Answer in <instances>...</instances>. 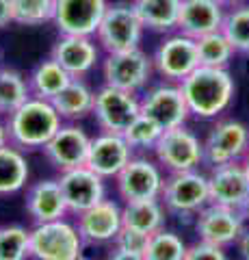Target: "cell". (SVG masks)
Wrapping results in <instances>:
<instances>
[{
  "label": "cell",
  "mask_w": 249,
  "mask_h": 260,
  "mask_svg": "<svg viewBox=\"0 0 249 260\" xmlns=\"http://www.w3.org/2000/svg\"><path fill=\"white\" fill-rule=\"evenodd\" d=\"M195 232L199 241L212 243L219 247H228L232 243H238L240 234L245 232V215L240 210L208 204L195 217Z\"/></svg>",
  "instance_id": "obj_13"
},
{
  "label": "cell",
  "mask_w": 249,
  "mask_h": 260,
  "mask_svg": "<svg viewBox=\"0 0 249 260\" xmlns=\"http://www.w3.org/2000/svg\"><path fill=\"white\" fill-rule=\"evenodd\" d=\"M148 234H143L139 230H132V228H122L119 234L115 237L113 245L119 249H126V251H136V254H143V249L148 245Z\"/></svg>",
  "instance_id": "obj_35"
},
{
  "label": "cell",
  "mask_w": 249,
  "mask_h": 260,
  "mask_svg": "<svg viewBox=\"0 0 249 260\" xmlns=\"http://www.w3.org/2000/svg\"><path fill=\"white\" fill-rule=\"evenodd\" d=\"M91 148V137L76 124H63L50 141L44 145V154L59 172H67L80 165H87Z\"/></svg>",
  "instance_id": "obj_16"
},
{
  "label": "cell",
  "mask_w": 249,
  "mask_h": 260,
  "mask_svg": "<svg viewBox=\"0 0 249 260\" xmlns=\"http://www.w3.org/2000/svg\"><path fill=\"white\" fill-rule=\"evenodd\" d=\"M28 162L20 148L7 143L0 148V195H11L28 182Z\"/></svg>",
  "instance_id": "obj_26"
},
{
  "label": "cell",
  "mask_w": 249,
  "mask_h": 260,
  "mask_svg": "<svg viewBox=\"0 0 249 260\" xmlns=\"http://www.w3.org/2000/svg\"><path fill=\"white\" fill-rule=\"evenodd\" d=\"M143 26L141 18L134 11L132 3H115L109 5L106 13L95 30V39L104 52H124L139 48L143 39Z\"/></svg>",
  "instance_id": "obj_4"
},
{
  "label": "cell",
  "mask_w": 249,
  "mask_h": 260,
  "mask_svg": "<svg viewBox=\"0 0 249 260\" xmlns=\"http://www.w3.org/2000/svg\"><path fill=\"white\" fill-rule=\"evenodd\" d=\"M187 243H184L178 234L158 230L150 234L148 245L143 249V258L146 260H184L187 254Z\"/></svg>",
  "instance_id": "obj_30"
},
{
  "label": "cell",
  "mask_w": 249,
  "mask_h": 260,
  "mask_svg": "<svg viewBox=\"0 0 249 260\" xmlns=\"http://www.w3.org/2000/svg\"><path fill=\"white\" fill-rule=\"evenodd\" d=\"M9 143L20 150H44V145L63 126V119L50 100L30 95L22 107L7 117Z\"/></svg>",
  "instance_id": "obj_2"
},
{
  "label": "cell",
  "mask_w": 249,
  "mask_h": 260,
  "mask_svg": "<svg viewBox=\"0 0 249 260\" xmlns=\"http://www.w3.org/2000/svg\"><path fill=\"white\" fill-rule=\"evenodd\" d=\"M221 5H230V7H234V5H240L243 0H219Z\"/></svg>",
  "instance_id": "obj_41"
},
{
  "label": "cell",
  "mask_w": 249,
  "mask_h": 260,
  "mask_svg": "<svg viewBox=\"0 0 249 260\" xmlns=\"http://www.w3.org/2000/svg\"><path fill=\"white\" fill-rule=\"evenodd\" d=\"M80 260H83V258H80Z\"/></svg>",
  "instance_id": "obj_45"
},
{
  "label": "cell",
  "mask_w": 249,
  "mask_h": 260,
  "mask_svg": "<svg viewBox=\"0 0 249 260\" xmlns=\"http://www.w3.org/2000/svg\"><path fill=\"white\" fill-rule=\"evenodd\" d=\"M13 22V9H11V0H0V28L9 26Z\"/></svg>",
  "instance_id": "obj_37"
},
{
  "label": "cell",
  "mask_w": 249,
  "mask_h": 260,
  "mask_svg": "<svg viewBox=\"0 0 249 260\" xmlns=\"http://www.w3.org/2000/svg\"><path fill=\"white\" fill-rule=\"evenodd\" d=\"M93 100H95V93L91 91V87L83 78H72V83L50 102L57 109L61 119L76 121L93 113Z\"/></svg>",
  "instance_id": "obj_23"
},
{
  "label": "cell",
  "mask_w": 249,
  "mask_h": 260,
  "mask_svg": "<svg viewBox=\"0 0 249 260\" xmlns=\"http://www.w3.org/2000/svg\"><path fill=\"white\" fill-rule=\"evenodd\" d=\"M106 9V0H57L52 22L57 24L61 35L93 37Z\"/></svg>",
  "instance_id": "obj_15"
},
{
  "label": "cell",
  "mask_w": 249,
  "mask_h": 260,
  "mask_svg": "<svg viewBox=\"0 0 249 260\" xmlns=\"http://www.w3.org/2000/svg\"><path fill=\"white\" fill-rule=\"evenodd\" d=\"M132 5L146 28L156 32H171L178 28L182 0H134Z\"/></svg>",
  "instance_id": "obj_24"
},
{
  "label": "cell",
  "mask_w": 249,
  "mask_h": 260,
  "mask_svg": "<svg viewBox=\"0 0 249 260\" xmlns=\"http://www.w3.org/2000/svg\"><path fill=\"white\" fill-rule=\"evenodd\" d=\"M243 215H245V219H247V221H249V202H247V206L243 208Z\"/></svg>",
  "instance_id": "obj_43"
},
{
  "label": "cell",
  "mask_w": 249,
  "mask_h": 260,
  "mask_svg": "<svg viewBox=\"0 0 249 260\" xmlns=\"http://www.w3.org/2000/svg\"><path fill=\"white\" fill-rule=\"evenodd\" d=\"M7 143H9V133H7V124L0 119V148H5Z\"/></svg>",
  "instance_id": "obj_40"
},
{
  "label": "cell",
  "mask_w": 249,
  "mask_h": 260,
  "mask_svg": "<svg viewBox=\"0 0 249 260\" xmlns=\"http://www.w3.org/2000/svg\"><path fill=\"white\" fill-rule=\"evenodd\" d=\"M154 156L158 165L169 174L197 169L204 162V141H199L189 128L175 126L163 130L158 143L154 145Z\"/></svg>",
  "instance_id": "obj_6"
},
{
  "label": "cell",
  "mask_w": 249,
  "mask_h": 260,
  "mask_svg": "<svg viewBox=\"0 0 249 260\" xmlns=\"http://www.w3.org/2000/svg\"><path fill=\"white\" fill-rule=\"evenodd\" d=\"M160 135H163V128H160L154 119L143 115V113L126 128V133H124L126 141L132 150H154Z\"/></svg>",
  "instance_id": "obj_34"
},
{
  "label": "cell",
  "mask_w": 249,
  "mask_h": 260,
  "mask_svg": "<svg viewBox=\"0 0 249 260\" xmlns=\"http://www.w3.org/2000/svg\"><path fill=\"white\" fill-rule=\"evenodd\" d=\"M52 59L72 78H85L100 63V44L85 35H61L52 48Z\"/></svg>",
  "instance_id": "obj_19"
},
{
  "label": "cell",
  "mask_w": 249,
  "mask_h": 260,
  "mask_svg": "<svg viewBox=\"0 0 249 260\" xmlns=\"http://www.w3.org/2000/svg\"><path fill=\"white\" fill-rule=\"evenodd\" d=\"M191 115L199 119H215L226 111L236 93L234 78L228 68L199 65L180 83Z\"/></svg>",
  "instance_id": "obj_1"
},
{
  "label": "cell",
  "mask_w": 249,
  "mask_h": 260,
  "mask_svg": "<svg viewBox=\"0 0 249 260\" xmlns=\"http://www.w3.org/2000/svg\"><path fill=\"white\" fill-rule=\"evenodd\" d=\"M238 251H240V256H243V260H249V228L240 234V239H238Z\"/></svg>",
  "instance_id": "obj_39"
},
{
  "label": "cell",
  "mask_w": 249,
  "mask_h": 260,
  "mask_svg": "<svg viewBox=\"0 0 249 260\" xmlns=\"http://www.w3.org/2000/svg\"><path fill=\"white\" fill-rule=\"evenodd\" d=\"M195 44H197L199 65H208V68H228L232 56L236 54L234 46L223 35V30H215L210 35L199 37L195 39Z\"/></svg>",
  "instance_id": "obj_29"
},
{
  "label": "cell",
  "mask_w": 249,
  "mask_h": 260,
  "mask_svg": "<svg viewBox=\"0 0 249 260\" xmlns=\"http://www.w3.org/2000/svg\"><path fill=\"white\" fill-rule=\"evenodd\" d=\"M226 20V5L219 0H182L178 30L193 39L221 30Z\"/></svg>",
  "instance_id": "obj_21"
},
{
  "label": "cell",
  "mask_w": 249,
  "mask_h": 260,
  "mask_svg": "<svg viewBox=\"0 0 249 260\" xmlns=\"http://www.w3.org/2000/svg\"><path fill=\"white\" fill-rule=\"evenodd\" d=\"M26 210L35 223L63 219L69 210L61 193L59 180H39L26 191Z\"/></svg>",
  "instance_id": "obj_22"
},
{
  "label": "cell",
  "mask_w": 249,
  "mask_h": 260,
  "mask_svg": "<svg viewBox=\"0 0 249 260\" xmlns=\"http://www.w3.org/2000/svg\"><path fill=\"white\" fill-rule=\"evenodd\" d=\"M122 219L126 228L139 230L143 234H154L165 225V206L160 200H139L126 202L122 208Z\"/></svg>",
  "instance_id": "obj_25"
},
{
  "label": "cell",
  "mask_w": 249,
  "mask_h": 260,
  "mask_svg": "<svg viewBox=\"0 0 249 260\" xmlns=\"http://www.w3.org/2000/svg\"><path fill=\"white\" fill-rule=\"evenodd\" d=\"M154 74V61L141 48L124 52H109L102 61L104 85L139 93L148 87Z\"/></svg>",
  "instance_id": "obj_5"
},
{
  "label": "cell",
  "mask_w": 249,
  "mask_h": 260,
  "mask_svg": "<svg viewBox=\"0 0 249 260\" xmlns=\"http://www.w3.org/2000/svg\"><path fill=\"white\" fill-rule=\"evenodd\" d=\"M13 22L22 26H39L52 22L57 11V0H11Z\"/></svg>",
  "instance_id": "obj_31"
},
{
  "label": "cell",
  "mask_w": 249,
  "mask_h": 260,
  "mask_svg": "<svg viewBox=\"0 0 249 260\" xmlns=\"http://www.w3.org/2000/svg\"><path fill=\"white\" fill-rule=\"evenodd\" d=\"M85 239L65 219L37 223L30 230V256L35 260H80Z\"/></svg>",
  "instance_id": "obj_3"
},
{
  "label": "cell",
  "mask_w": 249,
  "mask_h": 260,
  "mask_svg": "<svg viewBox=\"0 0 249 260\" xmlns=\"http://www.w3.org/2000/svg\"><path fill=\"white\" fill-rule=\"evenodd\" d=\"M106 260H146V258H143V254H136V251H126V249L113 247V251L109 254Z\"/></svg>",
  "instance_id": "obj_38"
},
{
  "label": "cell",
  "mask_w": 249,
  "mask_h": 260,
  "mask_svg": "<svg viewBox=\"0 0 249 260\" xmlns=\"http://www.w3.org/2000/svg\"><path fill=\"white\" fill-rule=\"evenodd\" d=\"M93 115L102 133L124 135L126 128L141 115V98L132 91L104 85L95 91Z\"/></svg>",
  "instance_id": "obj_7"
},
{
  "label": "cell",
  "mask_w": 249,
  "mask_h": 260,
  "mask_svg": "<svg viewBox=\"0 0 249 260\" xmlns=\"http://www.w3.org/2000/svg\"><path fill=\"white\" fill-rule=\"evenodd\" d=\"M0 70H3V68H0Z\"/></svg>",
  "instance_id": "obj_44"
},
{
  "label": "cell",
  "mask_w": 249,
  "mask_h": 260,
  "mask_svg": "<svg viewBox=\"0 0 249 260\" xmlns=\"http://www.w3.org/2000/svg\"><path fill=\"white\" fill-rule=\"evenodd\" d=\"M184 260H228V256L223 247L212 245V243H206V241H197L195 245H191L187 249Z\"/></svg>",
  "instance_id": "obj_36"
},
{
  "label": "cell",
  "mask_w": 249,
  "mask_h": 260,
  "mask_svg": "<svg viewBox=\"0 0 249 260\" xmlns=\"http://www.w3.org/2000/svg\"><path fill=\"white\" fill-rule=\"evenodd\" d=\"M30 258V230L22 225L0 228V260Z\"/></svg>",
  "instance_id": "obj_33"
},
{
  "label": "cell",
  "mask_w": 249,
  "mask_h": 260,
  "mask_svg": "<svg viewBox=\"0 0 249 260\" xmlns=\"http://www.w3.org/2000/svg\"><path fill=\"white\" fill-rule=\"evenodd\" d=\"M76 221V228L85 243H111L115 241L119 230L124 228L122 208L113 200L104 198L95 206L83 210Z\"/></svg>",
  "instance_id": "obj_20"
},
{
  "label": "cell",
  "mask_w": 249,
  "mask_h": 260,
  "mask_svg": "<svg viewBox=\"0 0 249 260\" xmlns=\"http://www.w3.org/2000/svg\"><path fill=\"white\" fill-rule=\"evenodd\" d=\"M117 191L124 202H139V200H160L165 178L160 165L154 160L132 156L130 162L117 174Z\"/></svg>",
  "instance_id": "obj_12"
},
{
  "label": "cell",
  "mask_w": 249,
  "mask_h": 260,
  "mask_svg": "<svg viewBox=\"0 0 249 260\" xmlns=\"http://www.w3.org/2000/svg\"><path fill=\"white\" fill-rule=\"evenodd\" d=\"M33 95L28 80L15 70H0V115L9 117Z\"/></svg>",
  "instance_id": "obj_28"
},
{
  "label": "cell",
  "mask_w": 249,
  "mask_h": 260,
  "mask_svg": "<svg viewBox=\"0 0 249 260\" xmlns=\"http://www.w3.org/2000/svg\"><path fill=\"white\" fill-rule=\"evenodd\" d=\"M223 35L230 39L236 52L249 54V5L240 3L234 5L230 11H226V20H223Z\"/></svg>",
  "instance_id": "obj_32"
},
{
  "label": "cell",
  "mask_w": 249,
  "mask_h": 260,
  "mask_svg": "<svg viewBox=\"0 0 249 260\" xmlns=\"http://www.w3.org/2000/svg\"><path fill=\"white\" fill-rule=\"evenodd\" d=\"M152 61H154L156 74H160L169 83H182L193 70L199 68L197 44L193 37L178 30L160 42Z\"/></svg>",
  "instance_id": "obj_10"
},
{
  "label": "cell",
  "mask_w": 249,
  "mask_h": 260,
  "mask_svg": "<svg viewBox=\"0 0 249 260\" xmlns=\"http://www.w3.org/2000/svg\"><path fill=\"white\" fill-rule=\"evenodd\" d=\"M243 167H245V172H247V176H249V152L245 154V158H243Z\"/></svg>",
  "instance_id": "obj_42"
},
{
  "label": "cell",
  "mask_w": 249,
  "mask_h": 260,
  "mask_svg": "<svg viewBox=\"0 0 249 260\" xmlns=\"http://www.w3.org/2000/svg\"><path fill=\"white\" fill-rule=\"evenodd\" d=\"M132 148L128 145L124 135L117 133H100L91 139L87 167L93 169L102 178H117V174L130 162Z\"/></svg>",
  "instance_id": "obj_18"
},
{
  "label": "cell",
  "mask_w": 249,
  "mask_h": 260,
  "mask_svg": "<svg viewBox=\"0 0 249 260\" xmlns=\"http://www.w3.org/2000/svg\"><path fill=\"white\" fill-rule=\"evenodd\" d=\"M69 83H72V76L52 59V56L48 61L39 63L33 70L30 78H28V85H30L33 95L44 98V100H54V98H57Z\"/></svg>",
  "instance_id": "obj_27"
},
{
  "label": "cell",
  "mask_w": 249,
  "mask_h": 260,
  "mask_svg": "<svg viewBox=\"0 0 249 260\" xmlns=\"http://www.w3.org/2000/svg\"><path fill=\"white\" fill-rule=\"evenodd\" d=\"M208 189H210L212 204L243 213L249 202V176L243 167V160L212 167V172L208 174Z\"/></svg>",
  "instance_id": "obj_17"
},
{
  "label": "cell",
  "mask_w": 249,
  "mask_h": 260,
  "mask_svg": "<svg viewBox=\"0 0 249 260\" xmlns=\"http://www.w3.org/2000/svg\"><path fill=\"white\" fill-rule=\"evenodd\" d=\"M160 202L171 213H199L210 204L208 176L199 174L197 169L169 174V178H165Z\"/></svg>",
  "instance_id": "obj_8"
},
{
  "label": "cell",
  "mask_w": 249,
  "mask_h": 260,
  "mask_svg": "<svg viewBox=\"0 0 249 260\" xmlns=\"http://www.w3.org/2000/svg\"><path fill=\"white\" fill-rule=\"evenodd\" d=\"M249 152V128L238 119H217L204 139V162L210 167L240 162Z\"/></svg>",
  "instance_id": "obj_9"
},
{
  "label": "cell",
  "mask_w": 249,
  "mask_h": 260,
  "mask_svg": "<svg viewBox=\"0 0 249 260\" xmlns=\"http://www.w3.org/2000/svg\"><path fill=\"white\" fill-rule=\"evenodd\" d=\"M141 113L154 119L163 130L184 126V121L191 117L180 83H169V80L148 89L141 95Z\"/></svg>",
  "instance_id": "obj_11"
},
{
  "label": "cell",
  "mask_w": 249,
  "mask_h": 260,
  "mask_svg": "<svg viewBox=\"0 0 249 260\" xmlns=\"http://www.w3.org/2000/svg\"><path fill=\"white\" fill-rule=\"evenodd\" d=\"M59 186H61L63 198H65L67 210L74 215H80L83 210L95 206L98 202L104 200V195H106L104 178L98 176L87 165L61 172Z\"/></svg>",
  "instance_id": "obj_14"
}]
</instances>
